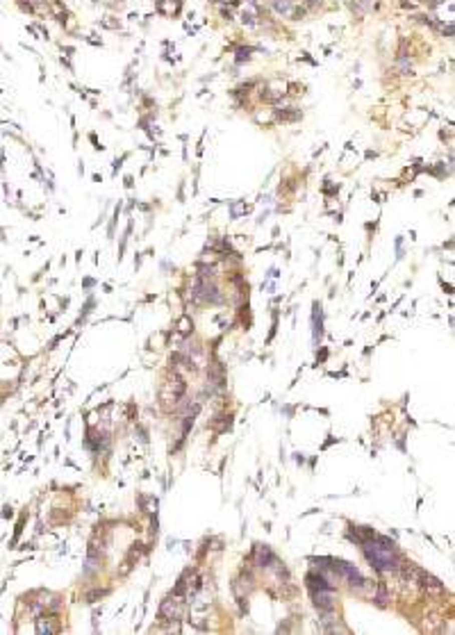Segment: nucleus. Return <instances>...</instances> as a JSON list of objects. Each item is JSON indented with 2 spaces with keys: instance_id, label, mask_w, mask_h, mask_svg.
Returning <instances> with one entry per match:
<instances>
[{
  "instance_id": "obj_1",
  "label": "nucleus",
  "mask_w": 455,
  "mask_h": 635,
  "mask_svg": "<svg viewBox=\"0 0 455 635\" xmlns=\"http://www.w3.org/2000/svg\"><path fill=\"white\" fill-rule=\"evenodd\" d=\"M364 556L369 558L371 567H376L378 571H396L398 569V553H396L394 542L387 537H369L362 542Z\"/></svg>"
},
{
  "instance_id": "obj_2",
  "label": "nucleus",
  "mask_w": 455,
  "mask_h": 635,
  "mask_svg": "<svg viewBox=\"0 0 455 635\" xmlns=\"http://www.w3.org/2000/svg\"><path fill=\"white\" fill-rule=\"evenodd\" d=\"M314 603H317L319 610H332V608H335L332 596L328 594V590H314Z\"/></svg>"
},
{
  "instance_id": "obj_3",
  "label": "nucleus",
  "mask_w": 455,
  "mask_h": 635,
  "mask_svg": "<svg viewBox=\"0 0 455 635\" xmlns=\"http://www.w3.org/2000/svg\"><path fill=\"white\" fill-rule=\"evenodd\" d=\"M419 581H421V585L425 587L428 592H435V594H439V592H444V587H441V583L437 581L435 576H430V574H425V571H421L419 574Z\"/></svg>"
},
{
  "instance_id": "obj_4",
  "label": "nucleus",
  "mask_w": 455,
  "mask_h": 635,
  "mask_svg": "<svg viewBox=\"0 0 455 635\" xmlns=\"http://www.w3.org/2000/svg\"><path fill=\"white\" fill-rule=\"evenodd\" d=\"M178 603L173 599H164L162 601V608H159V615L162 617H168V619H175L178 617Z\"/></svg>"
},
{
  "instance_id": "obj_5",
  "label": "nucleus",
  "mask_w": 455,
  "mask_h": 635,
  "mask_svg": "<svg viewBox=\"0 0 455 635\" xmlns=\"http://www.w3.org/2000/svg\"><path fill=\"white\" fill-rule=\"evenodd\" d=\"M255 562H258L260 567H271L269 562H273V553L269 551V547H262L260 544L258 549H255Z\"/></svg>"
},
{
  "instance_id": "obj_6",
  "label": "nucleus",
  "mask_w": 455,
  "mask_h": 635,
  "mask_svg": "<svg viewBox=\"0 0 455 635\" xmlns=\"http://www.w3.org/2000/svg\"><path fill=\"white\" fill-rule=\"evenodd\" d=\"M307 585H310L312 590H330V583L326 581L323 574H310V576H307Z\"/></svg>"
},
{
  "instance_id": "obj_7",
  "label": "nucleus",
  "mask_w": 455,
  "mask_h": 635,
  "mask_svg": "<svg viewBox=\"0 0 455 635\" xmlns=\"http://www.w3.org/2000/svg\"><path fill=\"white\" fill-rule=\"evenodd\" d=\"M103 594H105L103 590H94V592H89V594H87V601H89V603H94V601H96V599H100Z\"/></svg>"
}]
</instances>
